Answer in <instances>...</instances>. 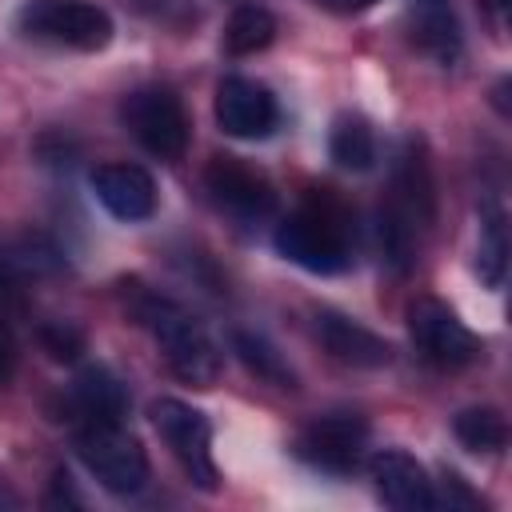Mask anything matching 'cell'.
<instances>
[{"label": "cell", "mask_w": 512, "mask_h": 512, "mask_svg": "<svg viewBox=\"0 0 512 512\" xmlns=\"http://www.w3.org/2000/svg\"><path fill=\"white\" fill-rule=\"evenodd\" d=\"M436 220V192L432 172L420 140H404L392 164V192L380 204V252L392 272H408L416 264L420 240Z\"/></svg>", "instance_id": "1"}, {"label": "cell", "mask_w": 512, "mask_h": 512, "mask_svg": "<svg viewBox=\"0 0 512 512\" xmlns=\"http://www.w3.org/2000/svg\"><path fill=\"white\" fill-rule=\"evenodd\" d=\"M132 316L136 324L148 328V336L156 340L164 364L172 368V376H180L184 384L192 388H212L220 380V368H224V356L216 348V340L208 336V328L188 312L180 308L176 300L168 296H156V292H144L140 284H132Z\"/></svg>", "instance_id": "2"}, {"label": "cell", "mask_w": 512, "mask_h": 512, "mask_svg": "<svg viewBox=\"0 0 512 512\" xmlns=\"http://www.w3.org/2000/svg\"><path fill=\"white\" fill-rule=\"evenodd\" d=\"M272 244L288 264H296L304 272H316V276H336V272H344L352 264L348 212L328 196L308 200L296 212H288L276 224Z\"/></svg>", "instance_id": "3"}, {"label": "cell", "mask_w": 512, "mask_h": 512, "mask_svg": "<svg viewBox=\"0 0 512 512\" xmlns=\"http://www.w3.org/2000/svg\"><path fill=\"white\" fill-rule=\"evenodd\" d=\"M16 28L28 40H44L72 52H100L112 40V16L92 0H24Z\"/></svg>", "instance_id": "4"}, {"label": "cell", "mask_w": 512, "mask_h": 512, "mask_svg": "<svg viewBox=\"0 0 512 512\" xmlns=\"http://www.w3.org/2000/svg\"><path fill=\"white\" fill-rule=\"evenodd\" d=\"M76 456L96 476L100 488L116 496H132L148 480V452L120 420H88L76 428Z\"/></svg>", "instance_id": "5"}, {"label": "cell", "mask_w": 512, "mask_h": 512, "mask_svg": "<svg viewBox=\"0 0 512 512\" xmlns=\"http://www.w3.org/2000/svg\"><path fill=\"white\" fill-rule=\"evenodd\" d=\"M120 120L132 132V140L160 160H180L188 148L192 124H188V112L172 88L148 84V88L128 92L120 100Z\"/></svg>", "instance_id": "6"}, {"label": "cell", "mask_w": 512, "mask_h": 512, "mask_svg": "<svg viewBox=\"0 0 512 512\" xmlns=\"http://www.w3.org/2000/svg\"><path fill=\"white\" fill-rule=\"evenodd\" d=\"M148 416H152V428L160 432V440L172 448V456H176L180 468L188 472V480H192L196 488L212 492V488H216L212 420H208L200 408H192V404H184V400H176V396L152 400Z\"/></svg>", "instance_id": "7"}, {"label": "cell", "mask_w": 512, "mask_h": 512, "mask_svg": "<svg viewBox=\"0 0 512 512\" xmlns=\"http://www.w3.org/2000/svg\"><path fill=\"white\" fill-rule=\"evenodd\" d=\"M408 336L416 352L436 368H464L484 352L480 336L436 296H416L408 304Z\"/></svg>", "instance_id": "8"}, {"label": "cell", "mask_w": 512, "mask_h": 512, "mask_svg": "<svg viewBox=\"0 0 512 512\" xmlns=\"http://www.w3.org/2000/svg\"><path fill=\"white\" fill-rule=\"evenodd\" d=\"M292 452L316 468V472H332V476H348L364 464V452H368V424L356 416V412H328V416H316L308 420L296 440H292Z\"/></svg>", "instance_id": "9"}, {"label": "cell", "mask_w": 512, "mask_h": 512, "mask_svg": "<svg viewBox=\"0 0 512 512\" xmlns=\"http://www.w3.org/2000/svg\"><path fill=\"white\" fill-rule=\"evenodd\" d=\"M204 188H208L212 204L220 212H228L232 220H240V224L268 220L272 208H276L272 180L240 156H212V164L204 168Z\"/></svg>", "instance_id": "10"}, {"label": "cell", "mask_w": 512, "mask_h": 512, "mask_svg": "<svg viewBox=\"0 0 512 512\" xmlns=\"http://www.w3.org/2000/svg\"><path fill=\"white\" fill-rule=\"evenodd\" d=\"M216 124L236 140H264L280 124V104L260 80L224 76L216 88Z\"/></svg>", "instance_id": "11"}, {"label": "cell", "mask_w": 512, "mask_h": 512, "mask_svg": "<svg viewBox=\"0 0 512 512\" xmlns=\"http://www.w3.org/2000/svg\"><path fill=\"white\" fill-rule=\"evenodd\" d=\"M368 472H372V484H376V496L388 504V508H400V512H428L436 508V484L428 480L424 464L400 448H384L368 460Z\"/></svg>", "instance_id": "12"}, {"label": "cell", "mask_w": 512, "mask_h": 512, "mask_svg": "<svg viewBox=\"0 0 512 512\" xmlns=\"http://www.w3.org/2000/svg\"><path fill=\"white\" fill-rule=\"evenodd\" d=\"M92 192L116 220H128V224L148 220L156 212V180L140 164L112 160L92 168Z\"/></svg>", "instance_id": "13"}, {"label": "cell", "mask_w": 512, "mask_h": 512, "mask_svg": "<svg viewBox=\"0 0 512 512\" xmlns=\"http://www.w3.org/2000/svg\"><path fill=\"white\" fill-rule=\"evenodd\" d=\"M404 28L416 52H424L428 60H436L440 68H452L464 52V32H460V16L448 0H408L404 8Z\"/></svg>", "instance_id": "14"}, {"label": "cell", "mask_w": 512, "mask_h": 512, "mask_svg": "<svg viewBox=\"0 0 512 512\" xmlns=\"http://www.w3.org/2000/svg\"><path fill=\"white\" fill-rule=\"evenodd\" d=\"M320 344L340 360V364H352V368H384L392 364V344L384 336H376L372 328H364L360 320L344 316V312H332V308H320L316 320H312Z\"/></svg>", "instance_id": "15"}, {"label": "cell", "mask_w": 512, "mask_h": 512, "mask_svg": "<svg viewBox=\"0 0 512 512\" xmlns=\"http://www.w3.org/2000/svg\"><path fill=\"white\" fill-rule=\"evenodd\" d=\"M72 408L88 420H120L128 412V392L120 384V376L104 364H88L80 368V376L72 380V392H68Z\"/></svg>", "instance_id": "16"}, {"label": "cell", "mask_w": 512, "mask_h": 512, "mask_svg": "<svg viewBox=\"0 0 512 512\" xmlns=\"http://www.w3.org/2000/svg\"><path fill=\"white\" fill-rule=\"evenodd\" d=\"M328 156L336 160V168L344 172H368L376 164V132L364 116H336L332 132H328Z\"/></svg>", "instance_id": "17"}, {"label": "cell", "mask_w": 512, "mask_h": 512, "mask_svg": "<svg viewBox=\"0 0 512 512\" xmlns=\"http://www.w3.org/2000/svg\"><path fill=\"white\" fill-rule=\"evenodd\" d=\"M232 352H236L240 364H244L248 372H256L264 384H272V388H296L292 364L284 360V352H280L264 332L236 328V332H232Z\"/></svg>", "instance_id": "18"}, {"label": "cell", "mask_w": 512, "mask_h": 512, "mask_svg": "<svg viewBox=\"0 0 512 512\" xmlns=\"http://www.w3.org/2000/svg\"><path fill=\"white\" fill-rule=\"evenodd\" d=\"M272 36H276V16L264 4H236L224 24L220 44L228 56H252V52H264Z\"/></svg>", "instance_id": "19"}, {"label": "cell", "mask_w": 512, "mask_h": 512, "mask_svg": "<svg viewBox=\"0 0 512 512\" xmlns=\"http://www.w3.org/2000/svg\"><path fill=\"white\" fill-rule=\"evenodd\" d=\"M452 432H456V440H460L468 452H476V456H496V452H504V444H508V420L500 416V408H488V404L456 412Z\"/></svg>", "instance_id": "20"}, {"label": "cell", "mask_w": 512, "mask_h": 512, "mask_svg": "<svg viewBox=\"0 0 512 512\" xmlns=\"http://www.w3.org/2000/svg\"><path fill=\"white\" fill-rule=\"evenodd\" d=\"M476 272L488 288L504 284L508 272V228H504V212L488 208L480 216V244H476Z\"/></svg>", "instance_id": "21"}, {"label": "cell", "mask_w": 512, "mask_h": 512, "mask_svg": "<svg viewBox=\"0 0 512 512\" xmlns=\"http://www.w3.org/2000/svg\"><path fill=\"white\" fill-rule=\"evenodd\" d=\"M40 340H44V348H48L56 360H76V352L84 348V336H80L72 324H64V320L44 324V328H40Z\"/></svg>", "instance_id": "22"}, {"label": "cell", "mask_w": 512, "mask_h": 512, "mask_svg": "<svg viewBox=\"0 0 512 512\" xmlns=\"http://www.w3.org/2000/svg\"><path fill=\"white\" fill-rule=\"evenodd\" d=\"M448 504V508H480V496L468 492V484L456 476V472H444L440 476V496H436V508Z\"/></svg>", "instance_id": "23"}, {"label": "cell", "mask_w": 512, "mask_h": 512, "mask_svg": "<svg viewBox=\"0 0 512 512\" xmlns=\"http://www.w3.org/2000/svg\"><path fill=\"white\" fill-rule=\"evenodd\" d=\"M44 504H48V508H60V504H72V508H80L84 500L72 492V476H68V472H56V476H52V492L44 496Z\"/></svg>", "instance_id": "24"}, {"label": "cell", "mask_w": 512, "mask_h": 512, "mask_svg": "<svg viewBox=\"0 0 512 512\" xmlns=\"http://www.w3.org/2000/svg\"><path fill=\"white\" fill-rule=\"evenodd\" d=\"M312 4L324 8V12H332V16H356V12L372 8L376 0H312Z\"/></svg>", "instance_id": "25"}, {"label": "cell", "mask_w": 512, "mask_h": 512, "mask_svg": "<svg viewBox=\"0 0 512 512\" xmlns=\"http://www.w3.org/2000/svg\"><path fill=\"white\" fill-rule=\"evenodd\" d=\"M12 360H16V344H12L8 324L0 320V376H8V372H12Z\"/></svg>", "instance_id": "26"}, {"label": "cell", "mask_w": 512, "mask_h": 512, "mask_svg": "<svg viewBox=\"0 0 512 512\" xmlns=\"http://www.w3.org/2000/svg\"><path fill=\"white\" fill-rule=\"evenodd\" d=\"M0 508H20V496L8 488V480L0 476Z\"/></svg>", "instance_id": "27"}, {"label": "cell", "mask_w": 512, "mask_h": 512, "mask_svg": "<svg viewBox=\"0 0 512 512\" xmlns=\"http://www.w3.org/2000/svg\"><path fill=\"white\" fill-rule=\"evenodd\" d=\"M488 12H492V20H504V12H508V0H480Z\"/></svg>", "instance_id": "28"}]
</instances>
